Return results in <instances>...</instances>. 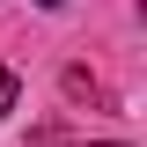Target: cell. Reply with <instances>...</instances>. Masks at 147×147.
I'll list each match as a JSON object with an SVG mask.
<instances>
[{
	"label": "cell",
	"instance_id": "obj_1",
	"mask_svg": "<svg viewBox=\"0 0 147 147\" xmlns=\"http://www.w3.org/2000/svg\"><path fill=\"white\" fill-rule=\"evenodd\" d=\"M15 96H22V81H15V66H0V118L15 110Z\"/></svg>",
	"mask_w": 147,
	"mask_h": 147
},
{
	"label": "cell",
	"instance_id": "obj_2",
	"mask_svg": "<svg viewBox=\"0 0 147 147\" xmlns=\"http://www.w3.org/2000/svg\"><path fill=\"white\" fill-rule=\"evenodd\" d=\"M88 147H125V140H88Z\"/></svg>",
	"mask_w": 147,
	"mask_h": 147
},
{
	"label": "cell",
	"instance_id": "obj_3",
	"mask_svg": "<svg viewBox=\"0 0 147 147\" xmlns=\"http://www.w3.org/2000/svg\"><path fill=\"white\" fill-rule=\"evenodd\" d=\"M37 7H66V0H37Z\"/></svg>",
	"mask_w": 147,
	"mask_h": 147
}]
</instances>
